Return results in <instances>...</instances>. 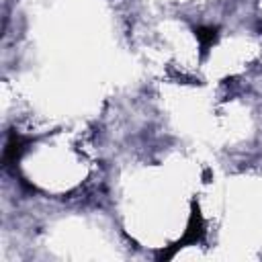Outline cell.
Here are the masks:
<instances>
[{
    "mask_svg": "<svg viewBox=\"0 0 262 262\" xmlns=\"http://www.w3.org/2000/svg\"><path fill=\"white\" fill-rule=\"evenodd\" d=\"M203 180H205V182H211V170H209V168L203 170Z\"/></svg>",
    "mask_w": 262,
    "mask_h": 262,
    "instance_id": "cell-4",
    "label": "cell"
},
{
    "mask_svg": "<svg viewBox=\"0 0 262 262\" xmlns=\"http://www.w3.org/2000/svg\"><path fill=\"white\" fill-rule=\"evenodd\" d=\"M203 235H205V221H203V215H201V209H199V205L192 201V209H190V219H188V225H186V231H184V235L176 242V244H172L170 248H166V250H160L158 252V260H170L178 250H182V248H186V246H194V244H199L201 239H203Z\"/></svg>",
    "mask_w": 262,
    "mask_h": 262,
    "instance_id": "cell-1",
    "label": "cell"
},
{
    "mask_svg": "<svg viewBox=\"0 0 262 262\" xmlns=\"http://www.w3.org/2000/svg\"><path fill=\"white\" fill-rule=\"evenodd\" d=\"M194 37H196V41H199V45H201V53H207L209 47L217 41V37H219V29H217V27L201 25V27L194 29Z\"/></svg>",
    "mask_w": 262,
    "mask_h": 262,
    "instance_id": "cell-3",
    "label": "cell"
},
{
    "mask_svg": "<svg viewBox=\"0 0 262 262\" xmlns=\"http://www.w3.org/2000/svg\"><path fill=\"white\" fill-rule=\"evenodd\" d=\"M27 143H29V139H25V137H23L20 133H16V131H10V133H8V139H6V145H4V154H2L4 166L16 164L18 158L25 154Z\"/></svg>",
    "mask_w": 262,
    "mask_h": 262,
    "instance_id": "cell-2",
    "label": "cell"
}]
</instances>
